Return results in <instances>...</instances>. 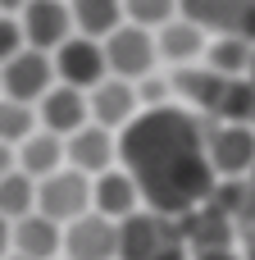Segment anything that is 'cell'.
Returning a JSON list of instances; mask_svg holds the SVG:
<instances>
[{
    "label": "cell",
    "instance_id": "obj_1",
    "mask_svg": "<svg viewBox=\"0 0 255 260\" xmlns=\"http://www.w3.org/2000/svg\"><path fill=\"white\" fill-rule=\"evenodd\" d=\"M119 160L137 178L146 210L183 219L214 192V169L205 155V119L178 105L141 110L119 133Z\"/></svg>",
    "mask_w": 255,
    "mask_h": 260
},
{
    "label": "cell",
    "instance_id": "obj_2",
    "mask_svg": "<svg viewBox=\"0 0 255 260\" xmlns=\"http://www.w3.org/2000/svg\"><path fill=\"white\" fill-rule=\"evenodd\" d=\"M205 155L219 183H237L255 169V123L205 119Z\"/></svg>",
    "mask_w": 255,
    "mask_h": 260
},
{
    "label": "cell",
    "instance_id": "obj_3",
    "mask_svg": "<svg viewBox=\"0 0 255 260\" xmlns=\"http://www.w3.org/2000/svg\"><path fill=\"white\" fill-rule=\"evenodd\" d=\"M100 50H105V69H110V78H123V82H141V78H151V69H155V59H160V50H155V32H146V27H137V23L114 27V32L100 41Z\"/></svg>",
    "mask_w": 255,
    "mask_h": 260
},
{
    "label": "cell",
    "instance_id": "obj_4",
    "mask_svg": "<svg viewBox=\"0 0 255 260\" xmlns=\"http://www.w3.org/2000/svg\"><path fill=\"white\" fill-rule=\"evenodd\" d=\"M37 215L55 219L59 229H68L73 219L91 215V178L78 174V169H68V165H64L59 174L41 178V183H37Z\"/></svg>",
    "mask_w": 255,
    "mask_h": 260
},
{
    "label": "cell",
    "instance_id": "obj_5",
    "mask_svg": "<svg viewBox=\"0 0 255 260\" xmlns=\"http://www.w3.org/2000/svg\"><path fill=\"white\" fill-rule=\"evenodd\" d=\"M55 87V59L46 50H18L14 59L0 64V96L37 105L46 91Z\"/></svg>",
    "mask_w": 255,
    "mask_h": 260
},
{
    "label": "cell",
    "instance_id": "obj_6",
    "mask_svg": "<svg viewBox=\"0 0 255 260\" xmlns=\"http://www.w3.org/2000/svg\"><path fill=\"white\" fill-rule=\"evenodd\" d=\"M55 82H64V87H78V91H91V87H100L105 78H110V69H105V50H100V41H91V37H68L55 55Z\"/></svg>",
    "mask_w": 255,
    "mask_h": 260
},
{
    "label": "cell",
    "instance_id": "obj_7",
    "mask_svg": "<svg viewBox=\"0 0 255 260\" xmlns=\"http://www.w3.org/2000/svg\"><path fill=\"white\" fill-rule=\"evenodd\" d=\"M178 9L214 37H246L255 46V0H178Z\"/></svg>",
    "mask_w": 255,
    "mask_h": 260
},
{
    "label": "cell",
    "instance_id": "obj_8",
    "mask_svg": "<svg viewBox=\"0 0 255 260\" xmlns=\"http://www.w3.org/2000/svg\"><path fill=\"white\" fill-rule=\"evenodd\" d=\"M18 23H23V41H27V50H46V55H55V50L73 37L68 0H27V9L18 14Z\"/></svg>",
    "mask_w": 255,
    "mask_h": 260
},
{
    "label": "cell",
    "instance_id": "obj_9",
    "mask_svg": "<svg viewBox=\"0 0 255 260\" xmlns=\"http://www.w3.org/2000/svg\"><path fill=\"white\" fill-rule=\"evenodd\" d=\"M146 201H141V187L128 169H105L91 178V210L110 224H123L128 215H137Z\"/></svg>",
    "mask_w": 255,
    "mask_h": 260
},
{
    "label": "cell",
    "instance_id": "obj_10",
    "mask_svg": "<svg viewBox=\"0 0 255 260\" xmlns=\"http://www.w3.org/2000/svg\"><path fill=\"white\" fill-rule=\"evenodd\" d=\"M114 155H119V142H114V133L100 128V123H87V128H78L73 137H64V165L78 169V174H87V178L114 169Z\"/></svg>",
    "mask_w": 255,
    "mask_h": 260
},
{
    "label": "cell",
    "instance_id": "obj_11",
    "mask_svg": "<svg viewBox=\"0 0 255 260\" xmlns=\"http://www.w3.org/2000/svg\"><path fill=\"white\" fill-rule=\"evenodd\" d=\"M64 256L68 260H119V224L100 219L96 210L73 219L64 229Z\"/></svg>",
    "mask_w": 255,
    "mask_h": 260
},
{
    "label": "cell",
    "instance_id": "obj_12",
    "mask_svg": "<svg viewBox=\"0 0 255 260\" xmlns=\"http://www.w3.org/2000/svg\"><path fill=\"white\" fill-rule=\"evenodd\" d=\"M37 119H41V128H46V133H55V137H73L78 128H87V123H91L87 91L55 82V87L37 101Z\"/></svg>",
    "mask_w": 255,
    "mask_h": 260
},
{
    "label": "cell",
    "instance_id": "obj_13",
    "mask_svg": "<svg viewBox=\"0 0 255 260\" xmlns=\"http://www.w3.org/2000/svg\"><path fill=\"white\" fill-rule=\"evenodd\" d=\"M87 110H91V123H100V128H128L132 119H137V82H123V78H105L100 87H91L87 91Z\"/></svg>",
    "mask_w": 255,
    "mask_h": 260
},
{
    "label": "cell",
    "instance_id": "obj_14",
    "mask_svg": "<svg viewBox=\"0 0 255 260\" xmlns=\"http://www.w3.org/2000/svg\"><path fill=\"white\" fill-rule=\"evenodd\" d=\"M9 247H14V256H23V260H55L64 251V229L55 219H46V215L32 210L27 219H18L9 229Z\"/></svg>",
    "mask_w": 255,
    "mask_h": 260
},
{
    "label": "cell",
    "instance_id": "obj_15",
    "mask_svg": "<svg viewBox=\"0 0 255 260\" xmlns=\"http://www.w3.org/2000/svg\"><path fill=\"white\" fill-rule=\"evenodd\" d=\"M205 46H210L205 27H201V23H192V18H183V14L155 32V50H160L169 64H178V69H187V64H196V59H205Z\"/></svg>",
    "mask_w": 255,
    "mask_h": 260
},
{
    "label": "cell",
    "instance_id": "obj_16",
    "mask_svg": "<svg viewBox=\"0 0 255 260\" xmlns=\"http://www.w3.org/2000/svg\"><path fill=\"white\" fill-rule=\"evenodd\" d=\"M18 169H23L32 183L59 174V169H64V137H55V133H46V128L32 133V137L18 146Z\"/></svg>",
    "mask_w": 255,
    "mask_h": 260
},
{
    "label": "cell",
    "instance_id": "obj_17",
    "mask_svg": "<svg viewBox=\"0 0 255 260\" xmlns=\"http://www.w3.org/2000/svg\"><path fill=\"white\" fill-rule=\"evenodd\" d=\"M68 14L73 32L91 41H105L114 27H123V0H68Z\"/></svg>",
    "mask_w": 255,
    "mask_h": 260
},
{
    "label": "cell",
    "instance_id": "obj_18",
    "mask_svg": "<svg viewBox=\"0 0 255 260\" xmlns=\"http://www.w3.org/2000/svg\"><path fill=\"white\" fill-rule=\"evenodd\" d=\"M224 87H228V78L210 73L205 64H187V69H178V73H173V91H183V96H187V105L205 110L210 119H214V110H219Z\"/></svg>",
    "mask_w": 255,
    "mask_h": 260
},
{
    "label": "cell",
    "instance_id": "obj_19",
    "mask_svg": "<svg viewBox=\"0 0 255 260\" xmlns=\"http://www.w3.org/2000/svg\"><path fill=\"white\" fill-rule=\"evenodd\" d=\"M251 55H255V46L246 37H210L201 64L210 73H219V78H246L251 73Z\"/></svg>",
    "mask_w": 255,
    "mask_h": 260
},
{
    "label": "cell",
    "instance_id": "obj_20",
    "mask_svg": "<svg viewBox=\"0 0 255 260\" xmlns=\"http://www.w3.org/2000/svg\"><path fill=\"white\" fill-rule=\"evenodd\" d=\"M32 210H37V183H32L23 169L5 174V178H0V215H5L9 224H18V219H27Z\"/></svg>",
    "mask_w": 255,
    "mask_h": 260
},
{
    "label": "cell",
    "instance_id": "obj_21",
    "mask_svg": "<svg viewBox=\"0 0 255 260\" xmlns=\"http://www.w3.org/2000/svg\"><path fill=\"white\" fill-rule=\"evenodd\" d=\"M214 119L219 123H255V82L251 78H228Z\"/></svg>",
    "mask_w": 255,
    "mask_h": 260
},
{
    "label": "cell",
    "instance_id": "obj_22",
    "mask_svg": "<svg viewBox=\"0 0 255 260\" xmlns=\"http://www.w3.org/2000/svg\"><path fill=\"white\" fill-rule=\"evenodd\" d=\"M32 133H37V105H23V101L0 96V142L18 151Z\"/></svg>",
    "mask_w": 255,
    "mask_h": 260
},
{
    "label": "cell",
    "instance_id": "obj_23",
    "mask_svg": "<svg viewBox=\"0 0 255 260\" xmlns=\"http://www.w3.org/2000/svg\"><path fill=\"white\" fill-rule=\"evenodd\" d=\"M183 9L178 0H123V23H137L146 32H160L164 23H173Z\"/></svg>",
    "mask_w": 255,
    "mask_h": 260
},
{
    "label": "cell",
    "instance_id": "obj_24",
    "mask_svg": "<svg viewBox=\"0 0 255 260\" xmlns=\"http://www.w3.org/2000/svg\"><path fill=\"white\" fill-rule=\"evenodd\" d=\"M18 50H27V41H23V23H18L14 14H0V64L14 59Z\"/></svg>",
    "mask_w": 255,
    "mask_h": 260
},
{
    "label": "cell",
    "instance_id": "obj_25",
    "mask_svg": "<svg viewBox=\"0 0 255 260\" xmlns=\"http://www.w3.org/2000/svg\"><path fill=\"white\" fill-rule=\"evenodd\" d=\"M14 169H18V151L0 142V178H5V174H14Z\"/></svg>",
    "mask_w": 255,
    "mask_h": 260
},
{
    "label": "cell",
    "instance_id": "obj_26",
    "mask_svg": "<svg viewBox=\"0 0 255 260\" xmlns=\"http://www.w3.org/2000/svg\"><path fill=\"white\" fill-rule=\"evenodd\" d=\"M23 9H27V0H0V14H14V18H18Z\"/></svg>",
    "mask_w": 255,
    "mask_h": 260
},
{
    "label": "cell",
    "instance_id": "obj_27",
    "mask_svg": "<svg viewBox=\"0 0 255 260\" xmlns=\"http://www.w3.org/2000/svg\"><path fill=\"white\" fill-rule=\"evenodd\" d=\"M9 229H14V224L0 215V260H5V251H9Z\"/></svg>",
    "mask_w": 255,
    "mask_h": 260
},
{
    "label": "cell",
    "instance_id": "obj_28",
    "mask_svg": "<svg viewBox=\"0 0 255 260\" xmlns=\"http://www.w3.org/2000/svg\"><path fill=\"white\" fill-rule=\"evenodd\" d=\"M192 260H242L237 251H201V256H192Z\"/></svg>",
    "mask_w": 255,
    "mask_h": 260
},
{
    "label": "cell",
    "instance_id": "obj_29",
    "mask_svg": "<svg viewBox=\"0 0 255 260\" xmlns=\"http://www.w3.org/2000/svg\"><path fill=\"white\" fill-rule=\"evenodd\" d=\"M242 242H246V251H242V260H255V233H242Z\"/></svg>",
    "mask_w": 255,
    "mask_h": 260
},
{
    "label": "cell",
    "instance_id": "obj_30",
    "mask_svg": "<svg viewBox=\"0 0 255 260\" xmlns=\"http://www.w3.org/2000/svg\"><path fill=\"white\" fill-rule=\"evenodd\" d=\"M251 82H255V55H251Z\"/></svg>",
    "mask_w": 255,
    "mask_h": 260
},
{
    "label": "cell",
    "instance_id": "obj_31",
    "mask_svg": "<svg viewBox=\"0 0 255 260\" xmlns=\"http://www.w3.org/2000/svg\"><path fill=\"white\" fill-rule=\"evenodd\" d=\"M5 260H23V256H5Z\"/></svg>",
    "mask_w": 255,
    "mask_h": 260
},
{
    "label": "cell",
    "instance_id": "obj_32",
    "mask_svg": "<svg viewBox=\"0 0 255 260\" xmlns=\"http://www.w3.org/2000/svg\"><path fill=\"white\" fill-rule=\"evenodd\" d=\"M251 187H255V169H251Z\"/></svg>",
    "mask_w": 255,
    "mask_h": 260
}]
</instances>
